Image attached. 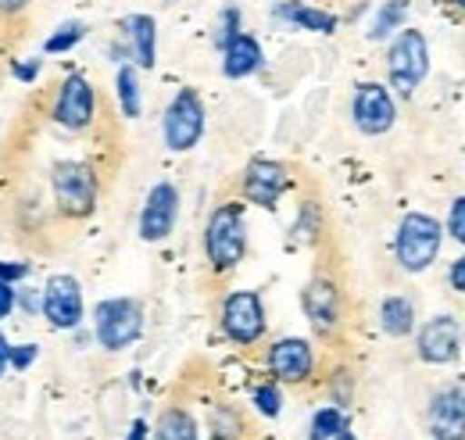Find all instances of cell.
I'll use <instances>...</instances> for the list:
<instances>
[{"instance_id": "6da1fadb", "label": "cell", "mask_w": 465, "mask_h": 440, "mask_svg": "<svg viewBox=\"0 0 465 440\" xmlns=\"http://www.w3.org/2000/svg\"><path fill=\"white\" fill-rule=\"evenodd\" d=\"M247 255V222H243V205L226 201L219 205L208 225H204V258L215 273H232Z\"/></svg>"}, {"instance_id": "7a4b0ae2", "label": "cell", "mask_w": 465, "mask_h": 440, "mask_svg": "<svg viewBox=\"0 0 465 440\" xmlns=\"http://www.w3.org/2000/svg\"><path fill=\"white\" fill-rule=\"evenodd\" d=\"M51 194H54V208L64 219H90L97 212V172L86 162H58L51 172Z\"/></svg>"}, {"instance_id": "3957f363", "label": "cell", "mask_w": 465, "mask_h": 440, "mask_svg": "<svg viewBox=\"0 0 465 440\" xmlns=\"http://www.w3.org/2000/svg\"><path fill=\"white\" fill-rule=\"evenodd\" d=\"M440 240L444 229L440 222L426 212H408L405 219L398 222V236H394V258L405 273H426L437 255H440Z\"/></svg>"}, {"instance_id": "277c9868", "label": "cell", "mask_w": 465, "mask_h": 440, "mask_svg": "<svg viewBox=\"0 0 465 440\" xmlns=\"http://www.w3.org/2000/svg\"><path fill=\"white\" fill-rule=\"evenodd\" d=\"M430 72V44L419 29H401L391 47H387V79L391 86L401 94V97H411L419 90V83L426 79Z\"/></svg>"}, {"instance_id": "5b68a950", "label": "cell", "mask_w": 465, "mask_h": 440, "mask_svg": "<svg viewBox=\"0 0 465 440\" xmlns=\"http://www.w3.org/2000/svg\"><path fill=\"white\" fill-rule=\"evenodd\" d=\"M143 333V308L133 297H108L94 308V336L104 351H125Z\"/></svg>"}, {"instance_id": "8992f818", "label": "cell", "mask_w": 465, "mask_h": 440, "mask_svg": "<svg viewBox=\"0 0 465 440\" xmlns=\"http://www.w3.org/2000/svg\"><path fill=\"white\" fill-rule=\"evenodd\" d=\"M162 136H165V147L183 155V151H193L204 136V101L197 90L183 86L173 97V105L165 108L162 118Z\"/></svg>"}, {"instance_id": "52a82bcc", "label": "cell", "mask_w": 465, "mask_h": 440, "mask_svg": "<svg viewBox=\"0 0 465 440\" xmlns=\"http://www.w3.org/2000/svg\"><path fill=\"white\" fill-rule=\"evenodd\" d=\"M219 323H223V333L240 347H254L269 330L265 305H262V297L254 290H232L230 297L223 301Z\"/></svg>"}, {"instance_id": "ba28073f", "label": "cell", "mask_w": 465, "mask_h": 440, "mask_svg": "<svg viewBox=\"0 0 465 440\" xmlns=\"http://www.w3.org/2000/svg\"><path fill=\"white\" fill-rule=\"evenodd\" d=\"M51 118L58 125H64L68 133H83V129L94 125V118H97V94H94V86H90V79L83 72H72V75L61 79L54 105H51Z\"/></svg>"}, {"instance_id": "9c48e42d", "label": "cell", "mask_w": 465, "mask_h": 440, "mask_svg": "<svg viewBox=\"0 0 465 440\" xmlns=\"http://www.w3.org/2000/svg\"><path fill=\"white\" fill-rule=\"evenodd\" d=\"M351 122L365 136H383L398 122V105L383 83H361L351 97Z\"/></svg>"}, {"instance_id": "30bf717a", "label": "cell", "mask_w": 465, "mask_h": 440, "mask_svg": "<svg viewBox=\"0 0 465 440\" xmlns=\"http://www.w3.org/2000/svg\"><path fill=\"white\" fill-rule=\"evenodd\" d=\"M44 319L54 326V330H79L83 326V286L79 279L68 273H58L47 279L44 286Z\"/></svg>"}, {"instance_id": "8fae6325", "label": "cell", "mask_w": 465, "mask_h": 440, "mask_svg": "<svg viewBox=\"0 0 465 440\" xmlns=\"http://www.w3.org/2000/svg\"><path fill=\"white\" fill-rule=\"evenodd\" d=\"M462 336H465L462 323L455 315H433V319L422 323L419 340H415V351L430 365H451L462 355Z\"/></svg>"}, {"instance_id": "7c38bea8", "label": "cell", "mask_w": 465, "mask_h": 440, "mask_svg": "<svg viewBox=\"0 0 465 440\" xmlns=\"http://www.w3.org/2000/svg\"><path fill=\"white\" fill-rule=\"evenodd\" d=\"M265 369L276 384H308L315 373V351L304 336H283L269 347Z\"/></svg>"}, {"instance_id": "4fadbf2b", "label": "cell", "mask_w": 465, "mask_h": 440, "mask_svg": "<svg viewBox=\"0 0 465 440\" xmlns=\"http://www.w3.org/2000/svg\"><path fill=\"white\" fill-rule=\"evenodd\" d=\"M301 305H304V315H308L312 330L319 333V336L337 333L341 319H344V297H341V286H337L330 275H315V279L304 286Z\"/></svg>"}, {"instance_id": "5bb4252c", "label": "cell", "mask_w": 465, "mask_h": 440, "mask_svg": "<svg viewBox=\"0 0 465 440\" xmlns=\"http://www.w3.org/2000/svg\"><path fill=\"white\" fill-rule=\"evenodd\" d=\"M175 222H179V190L173 183H154L140 212V236L147 244H158L173 236Z\"/></svg>"}, {"instance_id": "9a60e30c", "label": "cell", "mask_w": 465, "mask_h": 440, "mask_svg": "<svg viewBox=\"0 0 465 440\" xmlns=\"http://www.w3.org/2000/svg\"><path fill=\"white\" fill-rule=\"evenodd\" d=\"M426 426L433 440H465V390L462 386H440L430 397Z\"/></svg>"}, {"instance_id": "2e32d148", "label": "cell", "mask_w": 465, "mask_h": 440, "mask_svg": "<svg viewBox=\"0 0 465 440\" xmlns=\"http://www.w3.org/2000/svg\"><path fill=\"white\" fill-rule=\"evenodd\" d=\"M291 186V175L280 162H269V158H254L251 165L243 168V201L258 205V208H276L283 190Z\"/></svg>"}, {"instance_id": "e0dca14e", "label": "cell", "mask_w": 465, "mask_h": 440, "mask_svg": "<svg viewBox=\"0 0 465 440\" xmlns=\"http://www.w3.org/2000/svg\"><path fill=\"white\" fill-rule=\"evenodd\" d=\"M125 29V51L136 61V68H154L158 61V22L154 15H129L122 22Z\"/></svg>"}, {"instance_id": "ac0fdd59", "label": "cell", "mask_w": 465, "mask_h": 440, "mask_svg": "<svg viewBox=\"0 0 465 440\" xmlns=\"http://www.w3.org/2000/svg\"><path fill=\"white\" fill-rule=\"evenodd\" d=\"M272 15H276L280 22L293 25V29H308V33H322V36L337 33V25H341V18H337L333 11H326V7H312V4H304V0L276 4Z\"/></svg>"}, {"instance_id": "d6986e66", "label": "cell", "mask_w": 465, "mask_h": 440, "mask_svg": "<svg viewBox=\"0 0 465 440\" xmlns=\"http://www.w3.org/2000/svg\"><path fill=\"white\" fill-rule=\"evenodd\" d=\"M265 68V51L251 33H240L230 47H223V72L226 79H247Z\"/></svg>"}, {"instance_id": "ffe728a7", "label": "cell", "mask_w": 465, "mask_h": 440, "mask_svg": "<svg viewBox=\"0 0 465 440\" xmlns=\"http://www.w3.org/2000/svg\"><path fill=\"white\" fill-rule=\"evenodd\" d=\"M380 330L387 333V336H408V333L415 330V305L408 297H401V294L387 297L380 305Z\"/></svg>"}, {"instance_id": "44dd1931", "label": "cell", "mask_w": 465, "mask_h": 440, "mask_svg": "<svg viewBox=\"0 0 465 440\" xmlns=\"http://www.w3.org/2000/svg\"><path fill=\"white\" fill-rule=\"evenodd\" d=\"M151 440H201L197 419H193L186 408L169 405V408L158 415V426H154V437Z\"/></svg>"}, {"instance_id": "7402d4cb", "label": "cell", "mask_w": 465, "mask_h": 440, "mask_svg": "<svg viewBox=\"0 0 465 440\" xmlns=\"http://www.w3.org/2000/svg\"><path fill=\"white\" fill-rule=\"evenodd\" d=\"M405 18H408V0H383V7L376 11L372 18V29H369V40H391L394 33L405 29Z\"/></svg>"}, {"instance_id": "603a6c76", "label": "cell", "mask_w": 465, "mask_h": 440, "mask_svg": "<svg viewBox=\"0 0 465 440\" xmlns=\"http://www.w3.org/2000/svg\"><path fill=\"white\" fill-rule=\"evenodd\" d=\"M118 86V105H122V115L125 118H140V75H136V65H118L115 75Z\"/></svg>"}, {"instance_id": "cb8c5ba5", "label": "cell", "mask_w": 465, "mask_h": 440, "mask_svg": "<svg viewBox=\"0 0 465 440\" xmlns=\"http://www.w3.org/2000/svg\"><path fill=\"white\" fill-rule=\"evenodd\" d=\"M86 33H90L86 22H64V25H58V29L47 36L44 55H68V51H75V47L86 40Z\"/></svg>"}, {"instance_id": "d4e9b609", "label": "cell", "mask_w": 465, "mask_h": 440, "mask_svg": "<svg viewBox=\"0 0 465 440\" xmlns=\"http://www.w3.org/2000/svg\"><path fill=\"white\" fill-rule=\"evenodd\" d=\"M348 426V419H344V412L337 408V405H326V408H319L315 415H312V440H337V434Z\"/></svg>"}, {"instance_id": "484cf974", "label": "cell", "mask_w": 465, "mask_h": 440, "mask_svg": "<svg viewBox=\"0 0 465 440\" xmlns=\"http://www.w3.org/2000/svg\"><path fill=\"white\" fill-rule=\"evenodd\" d=\"M243 434V419L232 405H219L212 408V437L215 440H240Z\"/></svg>"}, {"instance_id": "4316f807", "label": "cell", "mask_w": 465, "mask_h": 440, "mask_svg": "<svg viewBox=\"0 0 465 440\" xmlns=\"http://www.w3.org/2000/svg\"><path fill=\"white\" fill-rule=\"evenodd\" d=\"M243 33V15H240V7H223V15H219V25H215V47L223 51V47H230L232 40Z\"/></svg>"}, {"instance_id": "83f0119b", "label": "cell", "mask_w": 465, "mask_h": 440, "mask_svg": "<svg viewBox=\"0 0 465 440\" xmlns=\"http://www.w3.org/2000/svg\"><path fill=\"white\" fill-rule=\"evenodd\" d=\"M293 229H297V240H304V244H312V240L319 236L322 219H319V205H315V201H304V205H301V215L293 222Z\"/></svg>"}, {"instance_id": "f1b7e54d", "label": "cell", "mask_w": 465, "mask_h": 440, "mask_svg": "<svg viewBox=\"0 0 465 440\" xmlns=\"http://www.w3.org/2000/svg\"><path fill=\"white\" fill-rule=\"evenodd\" d=\"M254 408L262 412V415H269V419H276L280 412H283V390L276 384H262L254 386Z\"/></svg>"}, {"instance_id": "f546056e", "label": "cell", "mask_w": 465, "mask_h": 440, "mask_svg": "<svg viewBox=\"0 0 465 440\" xmlns=\"http://www.w3.org/2000/svg\"><path fill=\"white\" fill-rule=\"evenodd\" d=\"M36 358H40V344H11V369L15 373H29Z\"/></svg>"}, {"instance_id": "4dcf8cb0", "label": "cell", "mask_w": 465, "mask_h": 440, "mask_svg": "<svg viewBox=\"0 0 465 440\" xmlns=\"http://www.w3.org/2000/svg\"><path fill=\"white\" fill-rule=\"evenodd\" d=\"M40 72H44V57H29V61H11V75L18 79V83H36L40 79Z\"/></svg>"}, {"instance_id": "1f68e13d", "label": "cell", "mask_w": 465, "mask_h": 440, "mask_svg": "<svg viewBox=\"0 0 465 440\" xmlns=\"http://www.w3.org/2000/svg\"><path fill=\"white\" fill-rule=\"evenodd\" d=\"M448 233H451V240L465 244V197H455V201H451V212H448Z\"/></svg>"}, {"instance_id": "d6a6232c", "label": "cell", "mask_w": 465, "mask_h": 440, "mask_svg": "<svg viewBox=\"0 0 465 440\" xmlns=\"http://www.w3.org/2000/svg\"><path fill=\"white\" fill-rule=\"evenodd\" d=\"M29 273H33V269H29L25 262H0V279L11 283V286H18L22 279H29Z\"/></svg>"}, {"instance_id": "836d02e7", "label": "cell", "mask_w": 465, "mask_h": 440, "mask_svg": "<svg viewBox=\"0 0 465 440\" xmlns=\"http://www.w3.org/2000/svg\"><path fill=\"white\" fill-rule=\"evenodd\" d=\"M15 308H18V286L0 279V319H11Z\"/></svg>"}, {"instance_id": "e575fe53", "label": "cell", "mask_w": 465, "mask_h": 440, "mask_svg": "<svg viewBox=\"0 0 465 440\" xmlns=\"http://www.w3.org/2000/svg\"><path fill=\"white\" fill-rule=\"evenodd\" d=\"M18 305H22L29 315H36V312L44 308V297H40L36 290H22V294H18Z\"/></svg>"}, {"instance_id": "d590c367", "label": "cell", "mask_w": 465, "mask_h": 440, "mask_svg": "<svg viewBox=\"0 0 465 440\" xmlns=\"http://www.w3.org/2000/svg\"><path fill=\"white\" fill-rule=\"evenodd\" d=\"M448 283H451L459 294H465V255L455 258V265H451V273H448Z\"/></svg>"}, {"instance_id": "8d00e7d4", "label": "cell", "mask_w": 465, "mask_h": 440, "mask_svg": "<svg viewBox=\"0 0 465 440\" xmlns=\"http://www.w3.org/2000/svg\"><path fill=\"white\" fill-rule=\"evenodd\" d=\"M25 7H29V0H0V18H4V22H7V18H18Z\"/></svg>"}, {"instance_id": "74e56055", "label": "cell", "mask_w": 465, "mask_h": 440, "mask_svg": "<svg viewBox=\"0 0 465 440\" xmlns=\"http://www.w3.org/2000/svg\"><path fill=\"white\" fill-rule=\"evenodd\" d=\"M125 440H151V430H147V423H143V419H136V423L129 426Z\"/></svg>"}, {"instance_id": "f35d334b", "label": "cell", "mask_w": 465, "mask_h": 440, "mask_svg": "<svg viewBox=\"0 0 465 440\" xmlns=\"http://www.w3.org/2000/svg\"><path fill=\"white\" fill-rule=\"evenodd\" d=\"M11 369V344H7V336L0 333V376Z\"/></svg>"}, {"instance_id": "ab89813d", "label": "cell", "mask_w": 465, "mask_h": 440, "mask_svg": "<svg viewBox=\"0 0 465 440\" xmlns=\"http://www.w3.org/2000/svg\"><path fill=\"white\" fill-rule=\"evenodd\" d=\"M337 440H354V434H351L348 426H344V430H341V434H337Z\"/></svg>"}, {"instance_id": "60d3db41", "label": "cell", "mask_w": 465, "mask_h": 440, "mask_svg": "<svg viewBox=\"0 0 465 440\" xmlns=\"http://www.w3.org/2000/svg\"><path fill=\"white\" fill-rule=\"evenodd\" d=\"M455 4H459V7H465V0H455Z\"/></svg>"}]
</instances>
